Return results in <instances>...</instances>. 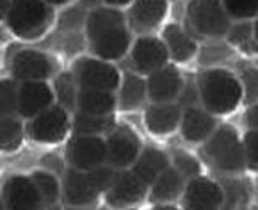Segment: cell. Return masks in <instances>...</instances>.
I'll use <instances>...</instances> for the list:
<instances>
[{"label": "cell", "mask_w": 258, "mask_h": 210, "mask_svg": "<svg viewBox=\"0 0 258 210\" xmlns=\"http://www.w3.org/2000/svg\"><path fill=\"white\" fill-rule=\"evenodd\" d=\"M182 206L185 208H219L223 206V189L217 182L198 175L189 178L183 185L182 192Z\"/></svg>", "instance_id": "7c38bea8"}, {"label": "cell", "mask_w": 258, "mask_h": 210, "mask_svg": "<svg viewBox=\"0 0 258 210\" xmlns=\"http://www.w3.org/2000/svg\"><path fill=\"white\" fill-rule=\"evenodd\" d=\"M72 130L70 111L53 102L50 107L36 114L27 123V134L32 141L41 145H57L68 137Z\"/></svg>", "instance_id": "8992f818"}, {"label": "cell", "mask_w": 258, "mask_h": 210, "mask_svg": "<svg viewBox=\"0 0 258 210\" xmlns=\"http://www.w3.org/2000/svg\"><path fill=\"white\" fill-rule=\"evenodd\" d=\"M55 102L53 89L48 81L18 82V116L31 119Z\"/></svg>", "instance_id": "5bb4252c"}, {"label": "cell", "mask_w": 258, "mask_h": 210, "mask_svg": "<svg viewBox=\"0 0 258 210\" xmlns=\"http://www.w3.org/2000/svg\"><path fill=\"white\" fill-rule=\"evenodd\" d=\"M118 171L119 169H116L114 166H110L105 162V164L96 166V168L89 169L88 175H89V178H91L93 185L96 187V191H98L100 194H103V192H107V189L112 185L114 180H116Z\"/></svg>", "instance_id": "e575fe53"}, {"label": "cell", "mask_w": 258, "mask_h": 210, "mask_svg": "<svg viewBox=\"0 0 258 210\" xmlns=\"http://www.w3.org/2000/svg\"><path fill=\"white\" fill-rule=\"evenodd\" d=\"M53 9L45 0H11L6 25L22 39H36L50 27Z\"/></svg>", "instance_id": "3957f363"}, {"label": "cell", "mask_w": 258, "mask_h": 210, "mask_svg": "<svg viewBox=\"0 0 258 210\" xmlns=\"http://www.w3.org/2000/svg\"><path fill=\"white\" fill-rule=\"evenodd\" d=\"M102 2L105 6H110V8H125L132 0H102Z\"/></svg>", "instance_id": "b9f144b4"}, {"label": "cell", "mask_w": 258, "mask_h": 210, "mask_svg": "<svg viewBox=\"0 0 258 210\" xmlns=\"http://www.w3.org/2000/svg\"><path fill=\"white\" fill-rule=\"evenodd\" d=\"M23 123L20 116L0 118V152H15L23 141Z\"/></svg>", "instance_id": "83f0119b"}, {"label": "cell", "mask_w": 258, "mask_h": 210, "mask_svg": "<svg viewBox=\"0 0 258 210\" xmlns=\"http://www.w3.org/2000/svg\"><path fill=\"white\" fill-rule=\"evenodd\" d=\"M242 152L246 159V168L256 169L258 168V134L256 128H249L242 139Z\"/></svg>", "instance_id": "8d00e7d4"}, {"label": "cell", "mask_w": 258, "mask_h": 210, "mask_svg": "<svg viewBox=\"0 0 258 210\" xmlns=\"http://www.w3.org/2000/svg\"><path fill=\"white\" fill-rule=\"evenodd\" d=\"M31 178L34 180L38 192L43 199V205L52 206L59 201L61 198V183L57 180V176L52 171H46V169H38L31 175Z\"/></svg>", "instance_id": "f546056e"}, {"label": "cell", "mask_w": 258, "mask_h": 210, "mask_svg": "<svg viewBox=\"0 0 258 210\" xmlns=\"http://www.w3.org/2000/svg\"><path fill=\"white\" fill-rule=\"evenodd\" d=\"M72 73L79 88L116 91L121 81L118 68L110 64V61L100 57H80L73 66Z\"/></svg>", "instance_id": "ba28073f"}, {"label": "cell", "mask_w": 258, "mask_h": 210, "mask_svg": "<svg viewBox=\"0 0 258 210\" xmlns=\"http://www.w3.org/2000/svg\"><path fill=\"white\" fill-rule=\"evenodd\" d=\"M219 185L223 189V205L240 206L246 203L247 189L244 182H240V180H223Z\"/></svg>", "instance_id": "836d02e7"}, {"label": "cell", "mask_w": 258, "mask_h": 210, "mask_svg": "<svg viewBox=\"0 0 258 210\" xmlns=\"http://www.w3.org/2000/svg\"><path fill=\"white\" fill-rule=\"evenodd\" d=\"M202 105L214 116L233 112L242 102V86L239 77L224 68H207L196 81Z\"/></svg>", "instance_id": "7a4b0ae2"}, {"label": "cell", "mask_w": 258, "mask_h": 210, "mask_svg": "<svg viewBox=\"0 0 258 210\" xmlns=\"http://www.w3.org/2000/svg\"><path fill=\"white\" fill-rule=\"evenodd\" d=\"M116 107H118L116 91L79 88L75 111L88 112V114H114Z\"/></svg>", "instance_id": "603a6c76"}, {"label": "cell", "mask_w": 258, "mask_h": 210, "mask_svg": "<svg viewBox=\"0 0 258 210\" xmlns=\"http://www.w3.org/2000/svg\"><path fill=\"white\" fill-rule=\"evenodd\" d=\"M114 126H116L114 114H88V112L75 111V116L72 118L73 134L103 135Z\"/></svg>", "instance_id": "484cf974"}, {"label": "cell", "mask_w": 258, "mask_h": 210, "mask_svg": "<svg viewBox=\"0 0 258 210\" xmlns=\"http://www.w3.org/2000/svg\"><path fill=\"white\" fill-rule=\"evenodd\" d=\"M221 4L233 20H253L258 11V0H221Z\"/></svg>", "instance_id": "1f68e13d"}, {"label": "cell", "mask_w": 258, "mask_h": 210, "mask_svg": "<svg viewBox=\"0 0 258 210\" xmlns=\"http://www.w3.org/2000/svg\"><path fill=\"white\" fill-rule=\"evenodd\" d=\"M230 46L219 41H210L200 50V62L205 66H217L224 59L230 57Z\"/></svg>", "instance_id": "d590c367"}, {"label": "cell", "mask_w": 258, "mask_h": 210, "mask_svg": "<svg viewBox=\"0 0 258 210\" xmlns=\"http://www.w3.org/2000/svg\"><path fill=\"white\" fill-rule=\"evenodd\" d=\"M203 143H205L207 159L217 169L224 173H237L246 168L242 141L232 125L216 126Z\"/></svg>", "instance_id": "277c9868"}, {"label": "cell", "mask_w": 258, "mask_h": 210, "mask_svg": "<svg viewBox=\"0 0 258 210\" xmlns=\"http://www.w3.org/2000/svg\"><path fill=\"white\" fill-rule=\"evenodd\" d=\"M169 164H171L169 157L162 150L153 148V146H146V148H141L139 155L136 157V161L132 164V171L150 187V183Z\"/></svg>", "instance_id": "cb8c5ba5"}, {"label": "cell", "mask_w": 258, "mask_h": 210, "mask_svg": "<svg viewBox=\"0 0 258 210\" xmlns=\"http://www.w3.org/2000/svg\"><path fill=\"white\" fill-rule=\"evenodd\" d=\"M162 41L166 45L169 59L175 62H187L198 54L196 38H192L178 23H169L164 27Z\"/></svg>", "instance_id": "7402d4cb"}, {"label": "cell", "mask_w": 258, "mask_h": 210, "mask_svg": "<svg viewBox=\"0 0 258 210\" xmlns=\"http://www.w3.org/2000/svg\"><path fill=\"white\" fill-rule=\"evenodd\" d=\"M107 164L116 169H126L134 164L141 152V141L130 126H114L107 132L105 139Z\"/></svg>", "instance_id": "30bf717a"}, {"label": "cell", "mask_w": 258, "mask_h": 210, "mask_svg": "<svg viewBox=\"0 0 258 210\" xmlns=\"http://www.w3.org/2000/svg\"><path fill=\"white\" fill-rule=\"evenodd\" d=\"M224 36L228 43L246 48L247 52L256 50V25L253 20H239V23H230Z\"/></svg>", "instance_id": "f1b7e54d"}, {"label": "cell", "mask_w": 258, "mask_h": 210, "mask_svg": "<svg viewBox=\"0 0 258 210\" xmlns=\"http://www.w3.org/2000/svg\"><path fill=\"white\" fill-rule=\"evenodd\" d=\"M183 79L180 72L171 64H164L146 79V98L150 102H176L182 91Z\"/></svg>", "instance_id": "e0dca14e"}, {"label": "cell", "mask_w": 258, "mask_h": 210, "mask_svg": "<svg viewBox=\"0 0 258 210\" xmlns=\"http://www.w3.org/2000/svg\"><path fill=\"white\" fill-rule=\"evenodd\" d=\"M45 2L52 6V8H61V6H68L73 0H45Z\"/></svg>", "instance_id": "ee69618b"}, {"label": "cell", "mask_w": 258, "mask_h": 210, "mask_svg": "<svg viewBox=\"0 0 258 210\" xmlns=\"http://www.w3.org/2000/svg\"><path fill=\"white\" fill-rule=\"evenodd\" d=\"M116 91L118 107L121 111H136L146 100V79H143L139 73L126 72L123 73Z\"/></svg>", "instance_id": "d4e9b609"}, {"label": "cell", "mask_w": 258, "mask_h": 210, "mask_svg": "<svg viewBox=\"0 0 258 210\" xmlns=\"http://www.w3.org/2000/svg\"><path fill=\"white\" fill-rule=\"evenodd\" d=\"M18 116V82L15 79L0 81V118Z\"/></svg>", "instance_id": "4dcf8cb0"}, {"label": "cell", "mask_w": 258, "mask_h": 210, "mask_svg": "<svg viewBox=\"0 0 258 210\" xmlns=\"http://www.w3.org/2000/svg\"><path fill=\"white\" fill-rule=\"evenodd\" d=\"M171 162H173V168L180 173L185 180L194 178L202 173V164L198 161L196 157L190 155L187 152H182V150H176L171 157Z\"/></svg>", "instance_id": "d6a6232c"}, {"label": "cell", "mask_w": 258, "mask_h": 210, "mask_svg": "<svg viewBox=\"0 0 258 210\" xmlns=\"http://www.w3.org/2000/svg\"><path fill=\"white\" fill-rule=\"evenodd\" d=\"M178 126L185 141L203 143L217 126V119L203 105H194V107L182 109Z\"/></svg>", "instance_id": "d6986e66"}, {"label": "cell", "mask_w": 258, "mask_h": 210, "mask_svg": "<svg viewBox=\"0 0 258 210\" xmlns=\"http://www.w3.org/2000/svg\"><path fill=\"white\" fill-rule=\"evenodd\" d=\"M4 199L6 208L25 210V208H41L43 199L38 192L34 180L27 175H13L2 185L0 192Z\"/></svg>", "instance_id": "4fadbf2b"}, {"label": "cell", "mask_w": 258, "mask_h": 210, "mask_svg": "<svg viewBox=\"0 0 258 210\" xmlns=\"http://www.w3.org/2000/svg\"><path fill=\"white\" fill-rule=\"evenodd\" d=\"M256 109H258L256 103H249V107H247L246 119H247V126H249V128H256V119H258Z\"/></svg>", "instance_id": "60d3db41"}, {"label": "cell", "mask_w": 258, "mask_h": 210, "mask_svg": "<svg viewBox=\"0 0 258 210\" xmlns=\"http://www.w3.org/2000/svg\"><path fill=\"white\" fill-rule=\"evenodd\" d=\"M66 161L72 168L89 171L107 162L105 139L102 135L73 134L66 145Z\"/></svg>", "instance_id": "9c48e42d"}, {"label": "cell", "mask_w": 258, "mask_h": 210, "mask_svg": "<svg viewBox=\"0 0 258 210\" xmlns=\"http://www.w3.org/2000/svg\"><path fill=\"white\" fill-rule=\"evenodd\" d=\"M100 2H102V0H82V6L86 9H93V8H98Z\"/></svg>", "instance_id": "f6af8a7d"}, {"label": "cell", "mask_w": 258, "mask_h": 210, "mask_svg": "<svg viewBox=\"0 0 258 210\" xmlns=\"http://www.w3.org/2000/svg\"><path fill=\"white\" fill-rule=\"evenodd\" d=\"M84 27L89 48L95 57L118 61L130 50L132 31L128 29L126 16L121 9L110 6H98L89 9Z\"/></svg>", "instance_id": "6da1fadb"}, {"label": "cell", "mask_w": 258, "mask_h": 210, "mask_svg": "<svg viewBox=\"0 0 258 210\" xmlns=\"http://www.w3.org/2000/svg\"><path fill=\"white\" fill-rule=\"evenodd\" d=\"M130 57H132L136 72L143 73V75L155 72L157 68L167 64L169 61L162 38L152 34H141L136 39V43L130 45Z\"/></svg>", "instance_id": "8fae6325"}, {"label": "cell", "mask_w": 258, "mask_h": 210, "mask_svg": "<svg viewBox=\"0 0 258 210\" xmlns=\"http://www.w3.org/2000/svg\"><path fill=\"white\" fill-rule=\"evenodd\" d=\"M88 11L89 9H86L82 4L75 6V8H72V9H66L61 15V27L70 29V31H72V29L82 27L84 22H86V16H88Z\"/></svg>", "instance_id": "74e56055"}, {"label": "cell", "mask_w": 258, "mask_h": 210, "mask_svg": "<svg viewBox=\"0 0 258 210\" xmlns=\"http://www.w3.org/2000/svg\"><path fill=\"white\" fill-rule=\"evenodd\" d=\"M59 62L46 52L25 48L16 52L11 61V77L16 82L23 81H50L55 77Z\"/></svg>", "instance_id": "52a82bcc"}, {"label": "cell", "mask_w": 258, "mask_h": 210, "mask_svg": "<svg viewBox=\"0 0 258 210\" xmlns=\"http://www.w3.org/2000/svg\"><path fill=\"white\" fill-rule=\"evenodd\" d=\"M0 208H6V205H4V199H2V196H0Z\"/></svg>", "instance_id": "bcb514c9"}, {"label": "cell", "mask_w": 258, "mask_h": 210, "mask_svg": "<svg viewBox=\"0 0 258 210\" xmlns=\"http://www.w3.org/2000/svg\"><path fill=\"white\" fill-rule=\"evenodd\" d=\"M53 96L59 105L66 109V111H75L77 109V93H79V84H77L75 77L72 72H61L55 73L53 79Z\"/></svg>", "instance_id": "4316f807"}, {"label": "cell", "mask_w": 258, "mask_h": 210, "mask_svg": "<svg viewBox=\"0 0 258 210\" xmlns=\"http://www.w3.org/2000/svg\"><path fill=\"white\" fill-rule=\"evenodd\" d=\"M107 203L112 206H130L137 205L148 194V185H146L132 169H119L118 176L107 189Z\"/></svg>", "instance_id": "9a60e30c"}, {"label": "cell", "mask_w": 258, "mask_h": 210, "mask_svg": "<svg viewBox=\"0 0 258 210\" xmlns=\"http://www.w3.org/2000/svg\"><path fill=\"white\" fill-rule=\"evenodd\" d=\"M9 6H11V0H0V20H6Z\"/></svg>", "instance_id": "7bdbcfd3"}, {"label": "cell", "mask_w": 258, "mask_h": 210, "mask_svg": "<svg viewBox=\"0 0 258 210\" xmlns=\"http://www.w3.org/2000/svg\"><path fill=\"white\" fill-rule=\"evenodd\" d=\"M126 23L128 29L137 34H148L155 27H159L167 15V0H132Z\"/></svg>", "instance_id": "2e32d148"}, {"label": "cell", "mask_w": 258, "mask_h": 210, "mask_svg": "<svg viewBox=\"0 0 258 210\" xmlns=\"http://www.w3.org/2000/svg\"><path fill=\"white\" fill-rule=\"evenodd\" d=\"M176 103L180 105V109L194 107V105H202V100H200V93H198L196 82H183L182 91H180Z\"/></svg>", "instance_id": "ab89813d"}, {"label": "cell", "mask_w": 258, "mask_h": 210, "mask_svg": "<svg viewBox=\"0 0 258 210\" xmlns=\"http://www.w3.org/2000/svg\"><path fill=\"white\" fill-rule=\"evenodd\" d=\"M61 194L64 196V201L72 206H89L95 205L100 192L93 185L88 171L72 168L66 169L62 176Z\"/></svg>", "instance_id": "ac0fdd59"}, {"label": "cell", "mask_w": 258, "mask_h": 210, "mask_svg": "<svg viewBox=\"0 0 258 210\" xmlns=\"http://www.w3.org/2000/svg\"><path fill=\"white\" fill-rule=\"evenodd\" d=\"M182 109L176 102H152L145 112L146 128L153 135H167L180 125Z\"/></svg>", "instance_id": "ffe728a7"}, {"label": "cell", "mask_w": 258, "mask_h": 210, "mask_svg": "<svg viewBox=\"0 0 258 210\" xmlns=\"http://www.w3.org/2000/svg\"><path fill=\"white\" fill-rule=\"evenodd\" d=\"M232 18L226 15L221 0H190L187 6L185 31L192 38H223Z\"/></svg>", "instance_id": "5b68a950"}, {"label": "cell", "mask_w": 258, "mask_h": 210, "mask_svg": "<svg viewBox=\"0 0 258 210\" xmlns=\"http://www.w3.org/2000/svg\"><path fill=\"white\" fill-rule=\"evenodd\" d=\"M240 86H242V100H246V103H254L256 102V69L249 68L242 73V77L239 79Z\"/></svg>", "instance_id": "f35d334b"}, {"label": "cell", "mask_w": 258, "mask_h": 210, "mask_svg": "<svg viewBox=\"0 0 258 210\" xmlns=\"http://www.w3.org/2000/svg\"><path fill=\"white\" fill-rule=\"evenodd\" d=\"M183 185H185V178L169 164L150 183V199L152 203H155L157 208L162 205H173L182 196Z\"/></svg>", "instance_id": "44dd1931"}]
</instances>
